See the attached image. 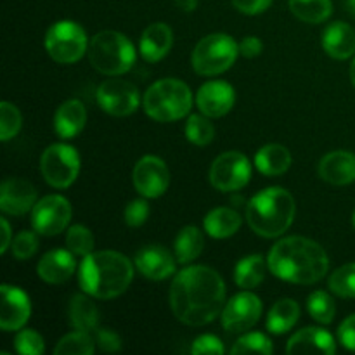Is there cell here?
Instances as JSON below:
<instances>
[{"instance_id": "obj_31", "label": "cell", "mask_w": 355, "mask_h": 355, "mask_svg": "<svg viewBox=\"0 0 355 355\" xmlns=\"http://www.w3.org/2000/svg\"><path fill=\"white\" fill-rule=\"evenodd\" d=\"M290 9L305 23H322L333 12L331 0H290Z\"/></svg>"}, {"instance_id": "obj_35", "label": "cell", "mask_w": 355, "mask_h": 355, "mask_svg": "<svg viewBox=\"0 0 355 355\" xmlns=\"http://www.w3.org/2000/svg\"><path fill=\"white\" fill-rule=\"evenodd\" d=\"M309 314L321 324H329L335 319V302L326 291H314L307 300Z\"/></svg>"}, {"instance_id": "obj_11", "label": "cell", "mask_w": 355, "mask_h": 355, "mask_svg": "<svg viewBox=\"0 0 355 355\" xmlns=\"http://www.w3.org/2000/svg\"><path fill=\"white\" fill-rule=\"evenodd\" d=\"M69 220H71V205L59 194L42 198L31 210V224L38 234H59L68 227Z\"/></svg>"}, {"instance_id": "obj_15", "label": "cell", "mask_w": 355, "mask_h": 355, "mask_svg": "<svg viewBox=\"0 0 355 355\" xmlns=\"http://www.w3.org/2000/svg\"><path fill=\"white\" fill-rule=\"evenodd\" d=\"M37 205V189L33 184L19 177H10L2 182L0 210L9 215H24Z\"/></svg>"}, {"instance_id": "obj_24", "label": "cell", "mask_w": 355, "mask_h": 355, "mask_svg": "<svg viewBox=\"0 0 355 355\" xmlns=\"http://www.w3.org/2000/svg\"><path fill=\"white\" fill-rule=\"evenodd\" d=\"M87 121V110L80 101L69 99L58 107L54 114V128L61 139L76 137Z\"/></svg>"}, {"instance_id": "obj_42", "label": "cell", "mask_w": 355, "mask_h": 355, "mask_svg": "<svg viewBox=\"0 0 355 355\" xmlns=\"http://www.w3.org/2000/svg\"><path fill=\"white\" fill-rule=\"evenodd\" d=\"M193 354H224V345L220 340L214 335H201L200 338L194 340L191 347Z\"/></svg>"}, {"instance_id": "obj_14", "label": "cell", "mask_w": 355, "mask_h": 355, "mask_svg": "<svg viewBox=\"0 0 355 355\" xmlns=\"http://www.w3.org/2000/svg\"><path fill=\"white\" fill-rule=\"evenodd\" d=\"M168 166L158 156H144L134 168V186L144 198H158L168 189Z\"/></svg>"}, {"instance_id": "obj_49", "label": "cell", "mask_w": 355, "mask_h": 355, "mask_svg": "<svg viewBox=\"0 0 355 355\" xmlns=\"http://www.w3.org/2000/svg\"><path fill=\"white\" fill-rule=\"evenodd\" d=\"M347 7L352 14H355V0H347Z\"/></svg>"}, {"instance_id": "obj_16", "label": "cell", "mask_w": 355, "mask_h": 355, "mask_svg": "<svg viewBox=\"0 0 355 355\" xmlns=\"http://www.w3.org/2000/svg\"><path fill=\"white\" fill-rule=\"evenodd\" d=\"M236 92L232 85L222 80L207 82L196 94V104L208 118H220L232 110Z\"/></svg>"}, {"instance_id": "obj_32", "label": "cell", "mask_w": 355, "mask_h": 355, "mask_svg": "<svg viewBox=\"0 0 355 355\" xmlns=\"http://www.w3.org/2000/svg\"><path fill=\"white\" fill-rule=\"evenodd\" d=\"M94 349V338L90 336V333L87 331H78L69 333L66 335L61 342L55 345L54 354L55 355H92Z\"/></svg>"}, {"instance_id": "obj_12", "label": "cell", "mask_w": 355, "mask_h": 355, "mask_svg": "<svg viewBox=\"0 0 355 355\" xmlns=\"http://www.w3.org/2000/svg\"><path fill=\"white\" fill-rule=\"evenodd\" d=\"M97 103L111 116H128L139 107V92L130 82L110 78L97 89Z\"/></svg>"}, {"instance_id": "obj_13", "label": "cell", "mask_w": 355, "mask_h": 355, "mask_svg": "<svg viewBox=\"0 0 355 355\" xmlns=\"http://www.w3.org/2000/svg\"><path fill=\"white\" fill-rule=\"evenodd\" d=\"M262 314V302L257 295L245 291L225 304L222 311V324L229 333H245L257 324Z\"/></svg>"}, {"instance_id": "obj_21", "label": "cell", "mask_w": 355, "mask_h": 355, "mask_svg": "<svg viewBox=\"0 0 355 355\" xmlns=\"http://www.w3.org/2000/svg\"><path fill=\"white\" fill-rule=\"evenodd\" d=\"M288 354H324L333 355L336 345L333 336L326 329L305 328L295 333L286 345Z\"/></svg>"}, {"instance_id": "obj_5", "label": "cell", "mask_w": 355, "mask_h": 355, "mask_svg": "<svg viewBox=\"0 0 355 355\" xmlns=\"http://www.w3.org/2000/svg\"><path fill=\"white\" fill-rule=\"evenodd\" d=\"M144 110L156 121H177L193 106V94L184 82L165 78L153 83L144 94Z\"/></svg>"}, {"instance_id": "obj_19", "label": "cell", "mask_w": 355, "mask_h": 355, "mask_svg": "<svg viewBox=\"0 0 355 355\" xmlns=\"http://www.w3.org/2000/svg\"><path fill=\"white\" fill-rule=\"evenodd\" d=\"M76 269L75 253L69 250H52L45 253L37 266L42 281L49 284H62L73 276Z\"/></svg>"}, {"instance_id": "obj_39", "label": "cell", "mask_w": 355, "mask_h": 355, "mask_svg": "<svg viewBox=\"0 0 355 355\" xmlns=\"http://www.w3.org/2000/svg\"><path fill=\"white\" fill-rule=\"evenodd\" d=\"M10 246H12V255L17 260H28L38 250V238L33 231H21Z\"/></svg>"}, {"instance_id": "obj_6", "label": "cell", "mask_w": 355, "mask_h": 355, "mask_svg": "<svg viewBox=\"0 0 355 355\" xmlns=\"http://www.w3.org/2000/svg\"><path fill=\"white\" fill-rule=\"evenodd\" d=\"M89 59L90 64L103 75H123L134 66L135 47L123 33L101 31L90 40Z\"/></svg>"}, {"instance_id": "obj_51", "label": "cell", "mask_w": 355, "mask_h": 355, "mask_svg": "<svg viewBox=\"0 0 355 355\" xmlns=\"http://www.w3.org/2000/svg\"><path fill=\"white\" fill-rule=\"evenodd\" d=\"M354 227H355V211H354Z\"/></svg>"}, {"instance_id": "obj_43", "label": "cell", "mask_w": 355, "mask_h": 355, "mask_svg": "<svg viewBox=\"0 0 355 355\" xmlns=\"http://www.w3.org/2000/svg\"><path fill=\"white\" fill-rule=\"evenodd\" d=\"M94 336H96L97 345H99L101 350H104V352H118V350L121 349L120 336L114 331H111V329L97 328L96 331H94Z\"/></svg>"}, {"instance_id": "obj_37", "label": "cell", "mask_w": 355, "mask_h": 355, "mask_svg": "<svg viewBox=\"0 0 355 355\" xmlns=\"http://www.w3.org/2000/svg\"><path fill=\"white\" fill-rule=\"evenodd\" d=\"M272 342L262 333H248L232 345L231 354H272Z\"/></svg>"}, {"instance_id": "obj_45", "label": "cell", "mask_w": 355, "mask_h": 355, "mask_svg": "<svg viewBox=\"0 0 355 355\" xmlns=\"http://www.w3.org/2000/svg\"><path fill=\"white\" fill-rule=\"evenodd\" d=\"M338 338L345 349L355 350V314L342 322L338 328Z\"/></svg>"}, {"instance_id": "obj_29", "label": "cell", "mask_w": 355, "mask_h": 355, "mask_svg": "<svg viewBox=\"0 0 355 355\" xmlns=\"http://www.w3.org/2000/svg\"><path fill=\"white\" fill-rule=\"evenodd\" d=\"M269 263H266L262 255L245 257L238 262L234 269V281L243 290H253L259 286L266 277V270Z\"/></svg>"}, {"instance_id": "obj_26", "label": "cell", "mask_w": 355, "mask_h": 355, "mask_svg": "<svg viewBox=\"0 0 355 355\" xmlns=\"http://www.w3.org/2000/svg\"><path fill=\"white\" fill-rule=\"evenodd\" d=\"M205 231L215 239H224L229 236L236 234L241 227V217L238 211L231 210V208H215L210 214L205 217L203 220Z\"/></svg>"}, {"instance_id": "obj_8", "label": "cell", "mask_w": 355, "mask_h": 355, "mask_svg": "<svg viewBox=\"0 0 355 355\" xmlns=\"http://www.w3.org/2000/svg\"><path fill=\"white\" fill-rule=\"evenodd\" d=\"M45 49L54 61L71 64L87 52V33L75 21H59L45 35Z\"/></svg>"}, {"instance_id": "obj_2", "label": "cell", "mask_w": 355, "mask_h": 355, "mask_svg": "<svg viewBox=\"0 0 355 355\" xmlns=\"http://www.w3.org/2000/svg\"><path fill=\"white\" fill-rule=\"evenodd\" d=\"M269 270L279 279L295 284H314L326 276L328 255L319 243L302 236L277 241L267 257Z\"/></svg>"}, {"instance_id": "obj_40", "label": "cell", "mask_w": 355, "mask_h": 355, "mask_svg": "<svg viewBox=\"0 0 355 355\" xmlns=\"http://www.w3.org/2000/svg\"><path fill=\"white\" fill-rule=\"evenodd\" d=\"M16 350L24 355L44 354V338L33 329H23L16 336Z\"/></svg>"}, {"instance_id": "obj_17", "label": "cell", "mask_w": 355, "mask_h": 355, "mask_svg": "<svg viewBox=\"0 0 355 355\" xmlns=\"http://www.w3.org/2000/svg\"><path fill=\"white\" fill-rule=\"evenodd\" d=\"M31 314L30 298L23 290L9 284H2V314L0 328L3 331H16L28 322Z\"/></svg>"}, {"instance_id": "obj_10", "label": "cell", "mask_w": 355, "mask_h": 355, "mask_svg": "<svg viewBox=\"0 0 355 355\" xmlns=\"http://www.w3.org/2000/svg\"><path fill=\"white\" fill-rule=\"evenodd\" d=\"M252 179V166L243 153L227 151L215 158L210 168V182L215 189L232 193L243 189Z\"/></svg>"}, {"instance_id": "obj_33", "label": "cell", "mask_w": 355, "mask_h": 355, "mask_svg": "<svg viewBox=\"0 0 355 355\" xmlns=\"http://www.w3.org/2000/svg\"><path fill=\"white\" fill-rule=\"evenodd\" d=\"M186 135L193 144L207 146L214 141L215 128L207 114H191L186 123Z\"/></svg>"}, {"instance_id": "obj_25", "label": "cell", "mask_w": 355, "mask_h": 355, "mask_svg": "<svg viewBox=\"0 0 355 355\" xmlns=\"http://www.w3.org/2000/svg\"><path fill=\"white\" fill-rule=\"evenodd\" d=\"M255 165L263 175H283L291 166V153L281 144H267L257 153Z\"/></svg>"}, {"instance_id": "obj_18", "label": "cell", "mask_w": 355, "mask_h": 355, "mask_svg": "<svg viewBox=\"0 0 355 355\" xmlns=\"http://www.w3.org/2000/svg\"><path fill=\"white\" fill-rule=\"evenodd\" d=\"M135 266L149 279L162 281L175 272L177 259L163 246L148 245L137 252Z\"/></svg>"}, {"instance_id": "obj_22", "label": "cell", "mask_w": 355, "mask_h": 355, "mask_svg": "<svg viewBox=\"0 0 355 355\" xmlns=\"http://www.w3.org/2000/svg\"><path fill=\"white\" fill-rule=\"evenodd\" d=\"M173 44L172 28L165 23H153L144 30L139 44L141 55L148 62H156L165 58Z\"/></svg>"}, {"instance_id": "obj_9", "label": "cell", "mask_w": 355, "mask_h": 355, "mask_svg": "<svg viewBox=\"0 0 355 355\" xmlns=\"http://www.w3.org/2000/svg\"><path fill=\"white\" fill-rule=\"evenodd\" d=\"M40 170L44 179L58 189H66L76 180L80 172V156L75 148L68 144H52L40 158Z\"/></svg>"}, {"instance_id": "obj_38", "label": "cell", "mask_w": 355, "mask_h": 355, "mask_svg": "<svg viewBox=\"0 0 355 355\" xmlns=\"http://www.w3.org/2000/svg\"><path fill=\"white\" fill-rule=\"evenodd\" d=\"M21 128V113L10 103L0 104V139L7 142L16 137Z\"/></svg>"}, {"instance_id": "obj_30", "label": "cell", "mask_w": 355, "mask_h": 355, "mask_svg": "<svg viewBox=\"0 0 355 355\" xmlns=\"http://www.w3.org/2000/svg\"><path fill=\"white\" fill-rule=\"evenodd\" d=\"M205 246V238L201 231L194 225H187L179 232L175 239V259L180 263H191L201 255Z\"/></svg>"}, {"instance_id": "obj_27", "label": "cell", "mask_w": 355, "mask_h": 355, "mask_svg": "<svg viewBox=\"0 0 355 355\" xmlns=\"http://www.w3.org/2000/svg\"><path fill=\"white\" fill-rule=\"evenodd\" d=\"M90 295H75L69 304V322L78 331L94 333L99 324V311L90 300Z\"/></svg>"}, {"instance_id": "obj_47", "label": "cell", "mask_w": 355, "mask_h": 355, "mask_svg": "<svg viewBox=\"0 0 355 355\" xmlns=\"http://www.w3.org/2000/svg\"><path fill=\"white\" fill-rule=\"evenodd\" d=\"M2 245H0V252L6 253L7 248L10 246V227H9V222H7V218H2Z\"/></svg>"}, {"instance_id": "obj_46", "label": "cell", "mask_w": 355, "mask_h": 355, "mask_svg": "<svg viewBox=\"0 0 355 355\" xmlns=\"http://www.w3.org/2000/svg\"><path fill=\"white\" fill-rule=\"evenodd\" d=\"M263 44L260 38L257 37H246L243 38L241 44H239V54L245 55V58H257L262 52Z\"/></svg>"}, {"instance_id": "obj_36", "label": "cell", "mask_w": 355, "mask_h": 355, "mask_svg": "<svg viewBox=\"0 0 355 355\" xmlns=\"http://www.w3.org/2000/svg\"><path fill=\"white\" fill-rule=\"evenodd\" d=\"M66 246L76 257H87L94 250V234L85 225H73L66 234Z\"/></svg>"}, {"instance_id": "obj_1", "label": "cell", "mask_w": 355, "mask_h": 355, "mask_svg": "<svg viewBox=\"0 0 355 355\" xmlns=\"http://www.w3.org/2000/svg\"><path fill=\"white\" fill-rule=\"evenodd\" d=\"M170 305L184 324H208L225 307L224 279L211 267H187L177 274L170 286Z\"/></svg>"}, {"instance_id": "obj_7", "label": "cell", "mask_w": 355, "mask_h": 355, "mask_svg": "<svg viewBox=\"0 0 355 355\" xmlns=\"http://www.w3.org/2000/svg\"><path fill=\"white\" fill-rule=\"evenodd\" d=\"M239 54V44L227 33H214L201 38L193 51L194 71L205 76L220 75L234 64Z\"/></svg>"}, {"instance_id": "obj_4", "label": "cell", "mask_w": 355, "mask_h": 355, "mask_svg": "<svg viewBox=\"0 0 355 355\" xmlns=\"http://www.w3.org/2000/svg\"><path fill=\"white\" fill-rule=\"evenodd\" d=\"M295 218V200L283 187L260 191L246 207L250 227L263 238H277L288 231Z\"/></svg>"}, {"instance_id": "obj_48", "label": "cell", "mask_w": 355, "mask_h": 355, "mask_svg": "<svg viewBox=\"0 0 355 355\" xmlns=\"http://www.w3.org/2000/svg\"><path fill=\"white\" fill-rule=\"evenodd\" d=\"M175 6L179 7V9L186 10V12H191V10L196 9L198 0H175Z\"/></svg>"}, {"instance_id": "obj_3", "label": "cell", "mask_w": 355, "mask_h": 355, "mask_svg": "<svg viewBox=\"0 0 355 355\" xmlns=\"http://www.w3.org/2000/svg\"><path fill=\"white\" fill-rule=\"evenodd\" d=\"M134 267L118 252H96L83 257L78 269V283L83 293L101 300L116 298L130 286Z\"/></svg>"}, {"instance_id": "obj_50", "label": "cell", "mask_w": 355, "mask_h": 355, "mask_svg": "<svg viewBox=\"0 0 355 355\" xmlns=\"http://www.w3.org/2000/svg\"><path fill=\"white\" fill-rule=\"evenodd\" d=\"M350 78H352V83L355 85V58H354L352 66H350Z\"/></svg>"}, {"instance_id": "obj_23", "label": "cell", "mask_w": 355, "mask_h": 355, "mask_svg": "<svg viewBox=\"0 0 355 355\" xmlns=\"http://www.w3.org/2000/svg\"><path fill=\"white\" fill-rule=\"evenodd\" d=\"M322 47L333 59H347L355 52V30L343 21L331 23L322 33Z\"/></svg>"}, {"instance_id": "obj_20", "label": "cell", "mask_w": 355, "mask_h": 355, "mask_svg": "<svg viewBox=\"0 0 355 355\" xmlns=\"http://www.w3.org/2000/svg\"><path fill=\"white\" fill-rule=\"evenodd\" d=\"M319 175L333 186H347L355 180V155L349 151H333L319 163Z\"/></svg>"}, {"instance_id": "obj_41", "label": "cell", "mask_w": 355, "mask_h": 355, "mask_svg": "<svg viewBox=\"0 0 355 355\" xmlns=\"http://www.w3.org/2000/svg\"><path fill=\"white\" fill-rule=\"evenodd\" d=\"M149 217V203L146 200H134L125 208V222L130 227H139Z\"/></svg>"}, {"instance_id": "obj_44", "label": "cell", "mask_w": 355, "mask_h": 355, "mask_svg": "<svg viewBox=\"0 0 355 355\" xmlns=\"http://www.w3.org/2000/svg\"><path fill=\"white\" fill-rule=\"evenodd\" d=\"M272 0H232V6L243 14L255 16V14L266 12L270 7Z\"/></svg>"}, {"instance_id": "obj_28", "label": "cell", "mask_w": 355, "mask_h": 355, "mask_svg": "<svg viewBox=\"0 0 355 355\" xmlns=\"http://www.w3.org/2000/svg\"><path fill=\"white\" fill-rule=\"evenodd\" d=\"M300 318V305L291 298L276 302L267 315V329L274 335H283L297 324Z\"/></svg>"}, {"instance_id": "obj_34", "label": "cell", "mask_w": 355, "mask_h": 355, "mask_svg": "<svg viewBox=\"0 0 355 355\" xmlns=\"http://www.w3.org/2000/svg\"><path fill=\"white\" fill-rule=\"evenodd\" d=\"M329 290L342 298H355V262L347 263L331 274Z\"/></svg>"}]
</instances>
